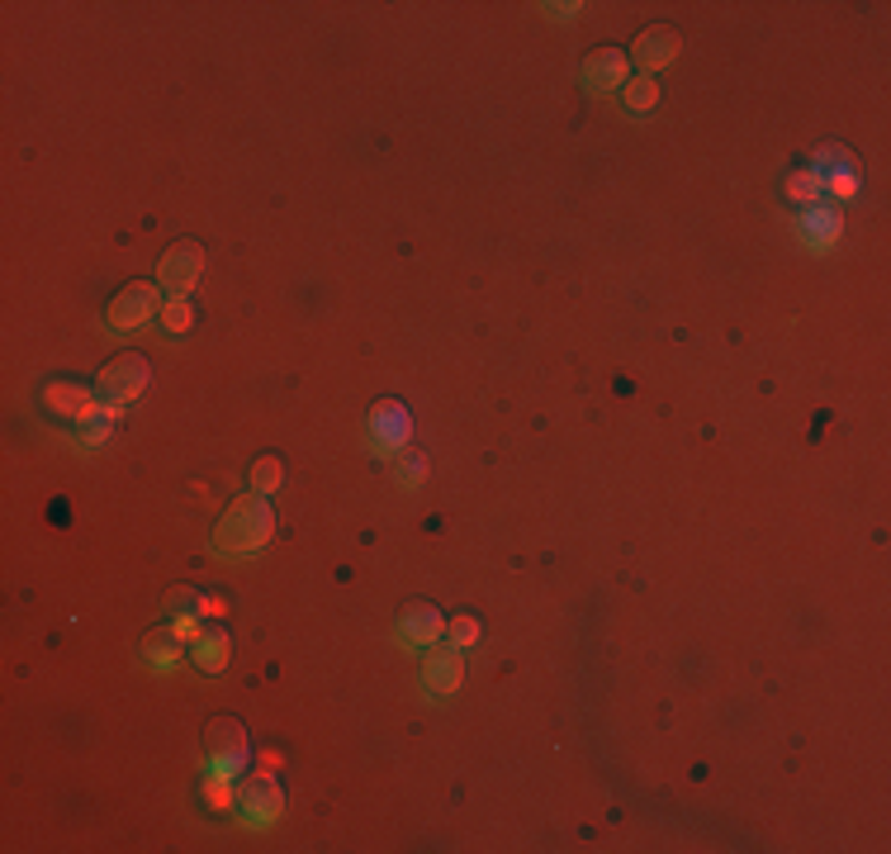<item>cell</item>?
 I'll return each instance as SVG.
<instances>
[{
  "instance_id": "1",
  "label": "cell",
  "mask_w": 891,
  "mask_h": 854,
  "mask_svg": "<svg viewBox=\"0 0 891 854\" xmlns=\"http://www.w3.org/2000/svg\"><path fill=\"white\" fill-rule=\"evenodd\" d=\"M270 536H276V512L262 494H242L228 504V512L213 527V551L233 555V561H247V555L266 551Z\"/></svg>"
},
{
  "instance_id": "2",
  "label": "cell",
  "mask_w": 891,
  "mask_h": 854,
  "mask_svg": "<svg viewBox=\"0 0 891 854\" xmlns=\"http://www.w3.org/2000/svg\"><path fill=\"white\" fill-rule=\"evenodd\" d=\"M247 764H252V736H247V726H242L238 717H219V722H209V731H205V774L213 778H242L247 774Z\"/></svg>"
},
{
  "instance_id": "3",
  "label": "cell",
  "mask_w": 891,
  "mask_h": 854,
  "mask_svg": "<svg viewBox=\"0 0 891 854\" xmlns=\"http://www.w3.org/2000/svg\"><path fill=\"white\" fill-rule=\"evenodd\" d=\"M148 384H152V361H148V356H142V351H119L105 370H100L95 394L105 399V404H114V408H128L134 399H142Z\"/></svg>"
},
{
  "instance_id": "4",
  "label": "cell",
  "mask_w": 891,
  "mask_h": 854,
  "mask_svg": "<svg viewBox=\"0 0 891 854\" xmlns=\"http://www.w3.org/2000/svg\"><path fill=\"white\" fill-rule=\"evenodd\" d=\"M285 811V793L270 769H262V774H242L238 783V817L247 831H266V826H276Z\"/></svg>"
},
{
  "instance_id": "5",
  "label": "cell",
  "mask_w": 891,
  "mask_h": 854,
  "mask_svg": "<svg viewBox=\"0 0 891 854\" xmlns=\"http://www.w3.org/2000/svg\"><path fill=\"white\" fill-rule=\"evenodd\" d=\"M157 313H162V285L157 280H134L109 299L105 323L114 327V333H138V327H148Z\"/></svg>"
},
{
  "instance_id": "6",
  "label": "cell",
  "mask_w": 891,
  "mask_h": 854,
  "mask_svg": "<svg viewBox=\"0 0 891 854\" xmlns=\"http://www.w3.org/2000/svg\"><path fill=\"white\" fill-rule=\"evenodd\" d=\"M366 441L375 455H404L413 441V413L398 399H380L375 408L366 413Z\"/></svg>"
},
{
  "instance_id": "7",
  "label": "cell",
  "mask_w": 891,
  "mask_h": 854,
  "mask_svg": "<svg viewBox=\"0 0 891 854\" xmlns=\"http://www.w3.org/2000/svg\"><path fill=\"white\" fill-rule=\"evenodd\" d=\"M199 276H205V247L190 238L171 242V247L162 252V262H157V285H162L166 295H190Z\"/></svg>"
},
{
  "instance_id": "8",
  "label": "cell",
  "mask_w": 891,
  "mask_h": 854,
  "mask_svg": "<svg viewBox=\"0 0 891 854\" xmlns=\"http://www.w3.org/2000/svg\"><path fill=\"white\" fill-rule=\"evenodd\" d=\"M445 612L437 603H427V598H413V603L398 612V641L413 650H427V646H437V641L445 636Z\"/></svg>"
},
{
  "instance_id": "9",
  "label": "cell",
  "mask_w": 891,
  "mask_h": 854,
  "mask_svg": "<svg viewBox=\"0 0 891 854\" xmlns=\"http://www.w3.org/2000/svg\"><path fill=\"white\" fill-rule=\"evenodd\" d=\"M465 679V655L455 646H427V660H423V693L427 697H451Z\"/></svg>"
},
{
  "instance_id": "10",
  "label": "cell",
  "mask_w": 891,
  "mask_h": 854,
  "mask_svg": "<svg viewBox=\"0 0 891 854\" xmlns=\"http://www.w3.org/2000/svg\"><path fill=\"white\" fill-rule=\"evenodd\" d=\"M579 77L588 91H622V85L630 81V57L622 48H598V53H588L583 57V67H579Z\"/></svg>"
},
{
  "instance_id": "11",
  "label": "cell",
  "mask_w": 891,
  "mask_h": 854,
  "mask_svg": "<svg viewBox=\"0 0 891 854\" xmlns=\"http://www.w3.org/2000/svg\"><path fill=\"white\" fill-rule=\"evenodd\" d=\"M95 404H100L95 390H85V384H77V380H48L43 384V408H48L57 423H81Z\"/></svg>"
},
{
  "instance_id": "12",
  "label": "cell",
  "mask_w": 891,
  "mask_h": 854,
  "mask_svg": "<svg viewBox=\"0 0 891 854\" xmlns=\"http://www.w3.org/2000/svg\"><path fill=\"white\" fill-rule=\"evenodd\" d=\"M797 233L807 238V247L811 252H835L840 247V238H844V214L835 205H811V209H801V219H797Z\"/></svg>"
},
{
  "instance_id": "13",
  "label": "cell",
  "mask_w": 891,
  "mask_h": 854,
  "mask_svg": "<svg viewBox=\"0 0 891 854\" xmlns=\"http://www.w3.org/2000/svg\"><path fill=\"white\" fill-rule=\"evenodd\" d=\"M679 53H683V34H679L673 24H655V28H645V34L636 38V62H640L645 71L669 67Z\"/></svg>"
},
{
  "instance_id": "14",
  "label": "cell",
  "mask_w": 891,
  "mask_h": 854,
  "mask_svg": "<svg viewBox=\"0 0 891 854\" xmlns=\"http://www.w3.org/2000/svg\"><path fill=\"white\" fill-rule=\"evenodd\" d=\"M119 418H124V408H114V404H105V399H100V404L77 423V447H81V451L105 447V441L114 437V427H119Z\"/></svg>"
},
{
  "instance_id": "15",
  "label": "cell",
  "mask_w": 891,
  "mask_h": 854,
  "mask_svg": "<svg viewBox=\"0 0 891 854\" xmlns=\"http://www.w3.org/2000/svg\"><path fill=\"white\" fill-rule=\"evenodd\" d=\"M190 660H195V669H205V674H223L228 660H233V641H228L223 626H209V632L195 641Z\"/></svg>"
},
{
  "instance_id": "16",
  "label": "cell",
  "mask_w": 891,
  "mask_h": 854,
  "mask_svg": "<svg viewBox=\"0 0 891 854\" xmlns=\"http://www.w3.org/2000/svg\"><path fill=\"white\" fill-rule=\"evenodd\" d=\"M157 323H162V333L171 337H181V333H190L195 327V304H190V295H171L162 313H157Z\"/></svg>"
},
{
  "instance_id": "17",
  "label": "cell",
  "mask_w": 891,
  "mask_h": 854,
  "mask_svg": "<svg viewBox=\"0 0 891 854\" xmlns=\"http://www.w3.org/2000/svg\"><path fill=\"white\" fill-rule=\"evenodd\" d=\"M864 191V176H858V162L854 166H840L830 171V176H821V199H840V205H849V199Z\"/></svg>"
},
{
  "instance_id": "18",
  "label": "cell",
  "mask_w": 891,
  "mask_h": 854,
  "mask_svg": "<svg viewBox=\"0 0 891 854\" xmlns=\"http://www.w3.org/2000/svg\"><path fill=\"white\" fill-rule=\"evenodd\" d=\"M787 199L792 205H801V209H811V205H821V181L811 176V166H797V171H787Z\"/></svg>"
},
{
  "instance_id": "19",
  "label": "cell",
  "mask_w": 891,
  "mask_h": 854,
  "mask_svg": "<svg viewBox=\"0 0 891 854\" xmlns=\"http://www.w3.org/2000/svg\"><path fill=\"white\" fill-rule=\"evenodd\" d=\"M142 660H148L152 669H162V674H166V669H176V665L185 660V650H181V641L166 632V636H152L148 646H142Z\"/></svg>"
},
{
  "instance_id": "20",
  "label": "cell",
  "mask_w": 891,
  "mask_h": 854,
  "mask_svg": "<svg viewBox=\"0 0 891 854\" xmlns=\"http://www.w3.org/2000/svg\"><path fill=\"white\" fill-rule=\"evenodd\" d=\"M622 105H626V114H645V109H655V105H659V81H655V77H636V81H626V85H622Z\"/></svg>"
},
{
  "instance_id": "21",
  "label": "cell",
  "mask_w": 891,
  "mask_h": 854,
  "mask_svg": "<svg viewBox=\"0 0 891 854\" xmlns=\"http://www.w3.org/2000/svg\"><path fill=\"white\" fill-rule=\"evenodd\" d=\"M285 484V461L280 455H256V465H252V494H276Z\"/></svg>"
},
{
  "instance_id": "22",
  "label": "cell",
  "mask_w": 891,
  "mask_h": 854,
  "mask_svg": "<svg viewBox=\"0 0 891 854\" xmlns=\"http://www.w3.org/2000/svg\"><path fill=\"white\" fill-rule=\"evenodd\" d=\"M840 166H854V152H849V148H840V142H825V148H815V157H811V176H815V181L830 176V171H840Z\"/></svg>"
},
{
  "instance_id": "23",
  "label": "cell",
  "mask_w": 891,
  "mask_h": 854,
  "mask_svg": "<svg viewBox=\"0 0 891 854\" xmlns=\"http://www.w3.org/2000/svg\"><path fill=\"white\" fill-rule=\"evenodd\" d=\"M479 618H470V612H460V618L445 622V641H451L455 650H470V646H479Z\"/></svg>"
},
{
  "instance_id": "24",
  "label": "cell",
  "mask_w": 891,
  "mask_h": 854,
  "mask_svg": "<svg viewBox=\"0 0 891 854\" xmlns=\"http://www.w3.org/2000/svg\"><path fill=\"white\" fill-rule=\"evenodd\" d=\"M205 803H209L213 811H238L233 778H213V774H205Z\"/></svg>"
},
{
  "instance_id": "25",
  "label": "cell",
  "mask_w": 891,
  "mask_h": 854,
  "mask_svg": "<svg viewBox=\"0 0 891 854\" xmlns=\"http://www.w3.org/2000/svg\"><path fill=\"white\" fill-rule=\"evenodd\" d=\"M394 480L404 484V489H418V484L427 480V455H423V451H408V455H398V470H394Z\"/></svg>"
},
{
  "instance_id": "26",
  "label": "cell",
  "mask_w": 891,
  "mask_h": 854,
  "mask_svg": "<svg viewBox=\"0 0 891 854\" xmlns=\"http://www.w3.org/2000/svg\"><path fill=\"white\" fill-rule=\"evenodd\" d=\"M209 626H205V618L199 612H181V618H171V636L181 641V646H195L199 636H205Z\"/></svg>"
},
{
  "instance_id": "27",
  "label": "cell",
  "mask_w": 891,
  "mask_h": 854,
  "mask_svg": "<svg viewBox=\"0 0 891 854\" xmlns=\"http://www.w3.org/2000/svg\"><path fill=\"white\" fill-rule=\"evenodd\" d=\"M171 612H199V593L195 589H181V593H171Z\"/></svg>"
},
{
  "instance_id": "28",
  "label": "cell",
  "mask_w": 891,
  "mask_h": 854,
  "mask_svg": "<svg viewBox=\"0 0 891 854\" xmlns=\"http://www.w3.org/2000/svg\"><path fill=\"white\" fill-rule=\"evenodd\" d=\"M545 14H551V20H574V14H579L583 5H579V0H565V5H555V0H551V5H541Z\"/></svg>"
},
{
  "instance_id": "29",
  "label": "cell",
  "mask_w": 891,
  "mask_h": 854,
  "mask_svg": "<svg viewBox=\"0 0 891 854\" xmlns=\"http://www.w3.org/2000/svg\"><path fill=\"white\" fill-rule=\"evenodd\" d=\"M223 612H228V603H223V598H213V593H205V598H199V618H223Z\"/></svg>"
}]
</instances>
